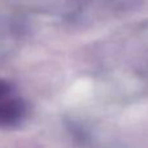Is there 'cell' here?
Returning a JSON list of instances; mask_svg holds the SVG:
<instances>
[{
    "label": "cell",
    "instance_id": "2",
    "mask_svg": "<svg viewBox=\"0 0 148 148\" xmlns=\"http://www.w3.org/2000/svg\"><path fill=\"white\" fill-rule=\"evenodd\" d=\"M27 26L22 18L0 12V64L12 59L22 47Z\"/></svg>",
    "mask_w": 148,
    "mask_h": 148
},
{
    "label": "cell",
    "instance_id": "1",
    "mask_svg": "<svg viewBox=\"0 0 148 148\" xmlns=\"http://www.w3.org/2000/svg\"><path fill=\"white\" fill-rule=\"evenodd\" d=\"M29 105L10 82L0 78V129H16L26 121Z\"/></svg>",
    "mask_w": 148,
    "mask_h": 148
}]
</instances>
